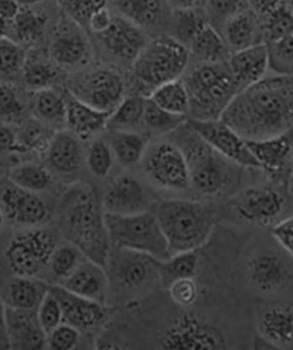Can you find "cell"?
<instances>
[{
    "instance_id": "cell-1",
    "label": "cell",
    "mask_w": 293,
    "mask_h": 350,
    "mask_svg": "<svg viewBox=\"0 0 293 350\" xmlns=\"http://www.w3.org/2000/svg\"><path fill=\"white\" fill-rule=\"evenodd\" d=\"M220 120L247 140L288 133L293 126V76L263 78L242 90Z\"/></svg>"
},
{
    "instance_id": "cell-2",
    "label": "cell",
    "mask_w": 293,
    "mask_h": 350,
    "mask_svg": "<svg viewBox=\"0 0 293 350\" xmlns=\"http://www.w3.org/2000/svg\"><path fill=\"white\" fill-rule=\"evenodd\" d=\"M65 233L89 260L105 267L112 246L102 202L89 187L68 193L64 215Z\"/></svg>"
},
{
    "instance_id": "cell-3",
    "label": "cell",
    "mask_w": 293,
    "mask_h": 350,
    "mask_svg": "<svg viewBox=\"0 0 293 350\" xmlns=\"http://www.w3.org/2000/svg\"><path fill=\"white\" fill-rule=\"evenodd\" d=\"M155 215L166 237L171 256L196 251L203 246L216 221L210 206L188 200H165L159 203Z\"/></svg>"
},
{
    "instance_id": "cell-4",
    "label": "cell",
    "mask_w": 293,
    "mask_h": 350,
    "mask_svg": "<svg viewBox=\"0 0 293 350\" xmlns=\"http://www.w3.org/2000/svg\"><path fill=\"white\" fill-rule=\"evenodd\" d=\"M111 246L143 253L157 260L171 257L169 245L155 214L120 215L105 213Z\"/></svg>"
},
{
    "instance_id": "cell-5",
    "label": "cell",
    "mask_w": 293,
    "mask_h": 350,
    "mask_svg": "<svg viewBox=\"0 0 293 350\" xmlns=\"http://www.w3.org/2000/svg\"><path fill=\"white\" fill-rule=\"evenodd\" d=\"M189 62L187 46L174 38H159L146 44L133 62V72L140 85L151 94L162 84L179 79Z\"/></svg>"
},
{
    "instance_id": "cell-6",
    "label": "cell",
    "mask_w": 293,
    "mask_h": 350,
    "mask_svg": "<svg viewBox=\"0 0 293 350\" xmlns=\"http://www.w3.org/2000/svg\"><path fill=\"white\" fill-rule=\"evenodd\" d=\"M57 243L51 231L42 228H23L5 249V260L14 275L36 278L49 267Z\"/></svg>"
},
{
    "instance_id": "cell-7",
    "label": "cell",
    "mask_w": 293,
    "mask_h": 350,
    "mask_svg": "<svg viewBox=\"0 0 293 350\" xmlns=\"http://www.w3.org/2000/svg\"><path fill=\"white\" fill-rule=\"evenodd\" d=\"M201 140L183 151L188 165L190 184L202 195H218L231 183L232 170L229 159Z\"/></svg>"
},
{
    "instance_id": "cell-8",
    "label": "cell",
    "mask_w": 293,
    "mask_h": 350,
    "mask_svg": "<svg viewBox=\"0 0 293 350\" xmlns=\"http://www.w3.org/2000/svg\"><path fill=\"white\" fill-rule=\"evenodd\" d=\"M164 349H226L227 336L213 323L183 314L170 323L158 342Z\"/></svg>"
},
{
    "instance_id": "cell-9",
    "label": "cell",
    "mask_w": 293,
    "mask_h": 350,
    "mask_svg": "<svg viewBox=\"0 0 293 350\" xmlns=\"http://www.w3.org/2000/svg\"><path fill=\"white\" fill-rule=\"evenodd\" d=\"M246 273L249 283L260 295H276L292 282L293 262L276 250L262 248L249 256Z\"/></svg>"
},
{
    "instance_id": "cell-10",
    "label": "cell",
    "mask_w": 293,
    "mask_h": 350,
    "mask_svg": "<svg viewBox=\"0 0 293 350\" xmlns=\"http://www.w3.org/2000/svg\"><path fill=\"white\" fill-rule=\"evenodd\" d=\"M144 170L159 186L174 191L190 185L188 165L183 150L170 143H159L146 153Z\"/></svg>"
},
{
    "instance_id": "cell-11",
    "label": "cell",
    "mask_w": 293,
    "mask_h": 350,
    "mask_svg": "<svg viewBox=\"0 0 293 350\" xmlns=\"http://www.w3.org/2000/svg\"><path fill=\"white\" fill-rule=\"evenodd\" d=\"M189 126L207 145L233 163L260 168L246 140L223 121L190 120Z\"/></svg>"
},
{
    "instance_id": "cell-12",
    "label": "cell",
    "mask_w": 293,
    "mask_h": 350,
    "mask_svg": "<svg viewBox=\"0 0 293 350\" xmlns=\"http://www.w3.org/2000/svg\"><path fill=\"white\" fill-rule=\"evenodd\" d=\"M231 205L243 220L258 226H273L285 209V199L272 187H253L233 197Z\"/></svg>"
},
{
    "instance_id": "cell-13",
    "label": "cell",
    "mask_w": 293,
    "mask_h": 350,
    "mask_svg": "<svg viewBox=\"0 0 293 350\" xmlns=\"http://www.w3.org/2000/svg\"><path fill=\"white\" fill-rule=\"evenodd\" d=\"M123 92L124 83L120 75L99 68L80 79L73 96L99 111L112 113L123 101Z\"/></svg>"
},
{
    "instance_id": "cell-14",
    "label": "cell",
    "mask_w": 293,
    "mask_h": 350,
    "mask_svg": "<svg viewBox=\"0 0 293 350\" xmlns=\"http://www.w3.org/2000/svg\"><path fill=\"white\" fill-rule=\"evenodd\" d=\"M241 92L230 70L208 85L188 92L192 120H219L235 96Z\"/></svg>"
},
{
    "instance_id": "cell-15",
    "label": "cell",
    "mask_w": 293,
    "mask_h": 350,
    "mask_svg": "<svg viewBox=\"0 0 293 350\" xmlns=\"http://www.w3.org/2000/svg\"><path fill=\"white\" fill-rule=\"evenodd\" d=\"M0 206L5 218L21 228L39 226L49 215L48 206L38 193L27 191L12 183L3 189Z\"/></svg>"
},
{
    "instance_id": "cell-16",
    "label": "cell",
    "mask_w": 293,
    "mask_h": 350,
    "mask_svg": "<svg viewBox=\"0 0 293 350\" xmlns=\"http://www.w3.org/2000/svg\"><path fill=\"white\" fill-rule=\"evenodd\" d=\"M98 36L112 55L132 64L148 44L142 28L123 16H114L107 29Z\"/></svg>"
},
{
    "instance_id": "cell-17",
    "label": "cell",
    "mask_w": 293,
    "mask_h": 350,
    "mask_svg": "<svg viewBox=\"0 0 293 350\" xmlns=\"http://www.w3.org/2000/svg\"><path fill=\"white\" fill-rule=\"evenodd\" d=\"M258 336L271 348H293V308L283 303H269L257 314Z\"/></svg>"
},
{
    "instance_id": "cell-18",
    "label": "cell",
    "mask_w": 293,
    "mask_h": 350,
    "mask_svg": "<svg viewBox=\"0 0 293 350\" xmlns=\"http://www.w3.org/2000/svg\"><path fill=\"white\" fill-rule=\"evenodd\" d=\"M49 291L60 303L64 323L79 331L92 329L107 317L105 305L101 303L75 295L61 284H49Z\"/></svg>"
},
{
    "instance_id": "cell-19",
    "label": "cell",
    "mask_w": 293,
    "mask_h": 350,
    "mask_svg": "<svg viewBox=\"0 0 293 350\" xmlns=\"http://www.w3.org/2000/svg\"><path fill=\"white\" fill-rule=\"evenodd\" d=\"M6 336L12 349L46 348L47 336L40 327L37 309L25 310L3 306Z\"/></svg>"
},
{
    "instance_id": "cell-20",
    "label": "cell",
    "mask_w": 293,
    "mask_h": 350,
    "mask_svg": "<svg viewBox=\"0 0 293 350\" xmlns=\"http://www.w3.org/2000/svg\"><path fill=\"white\" fill-rule=\"evenodd\" d=\"M107 265L116 282L127 289L138 288L153 274L157 275L155 258L129 250L115 249L114 254L109 255Z\"/></svg>"
},
{
    "instance_id": "cell-21",
    "label": "cell",
    "mask_w": 293,
    "mask_h": 350,
    "mask_svg": "<svg viewBox=\"0 0 293 350\" xmlns=\"http://www.w3.org/2000/svg\"><path fill=\"white\" fill-rule=\"evenodd\" d=\"M148 205L144 187L136 178L124 175L108 187L102 200L105 213L129 215L146 211Z\"/></svg>"
},
{
    "instance_id": "cell-22",
    "label": "cell",
    "mask_w": 293,
    "mask_h": 350,
    "mask_svg": "<svg viewBox=\"0 0 293 350\" xmlns=\"http://www.w3.org/2000/svg\"><path fill=\"white\" fill-rule=\"evenodd\" d=\"M269 65V46L265 42L233 52L229 62V70L241 92L263 79Z\"/></svg>"
},
{
    "instance_id": "cell-23",
    "label": "cell",
    "mask_w": 293,
    "mask_h": 350,
    "mask_svg": "<svg viewBox=\"0 0 293 350\" xmlns=\"http://www.w3.org/2000/svg\"><path fill=\"white\" fill-rule=\"evenodd\" d=\"M65 289L84 298L105 305L108 279L105 267L84 258L76 270L60 284Z\"/></svg>"
},
{
    "instance_id": "cell-24",
    "label": "cell",
    "mask_w": 293,
    "mask_h": 350,
    "mask_svg": "<svg viewBox=\"0 0 293 350\" xmlns=\"http://www.w3.org/2000/svg\"><path fill=\"white\" fill-rule=\"evenodd\" d=\"M245 140L261 170L272 176L281 174L291 159L293 142L289 131L267 139Z\"/></svg>"
},
{
    "instance_id": "cell-25",
    "label": "cell",
    "mask_w": 293,
    "mask_h": 350,
    "mask_svg": "<svg viewBox=\"0 0 293 350\" xmlns=\"http://www.w3.org/2000/svg\"><path fill=\"white\" fill-rule=\"evenodd\" d=\"M48 290L49 284L36 278L14 275L0 291V301L3 306L34 310L38 308Z\"/></svg>"
},
{
    "instance_id": "cell-26",
    "label": "cell",
    "mask_w": 293,
    "mask_h": 350,
    "mask_svg": "<svg viewBox=\"0 0 293 350\" xmlns=\"http://www.w3.org/2000/svg\"><path fill=\"white\" fill-rule=\"evenodd\" d=\"M79 139L70 130L53 134L46 151L53 170L61 174H71L79 170L83 156Z\"/></svg>"
},
{
    "instance_id": "cell-27",
    "label": "cell",
    "mask_w": 293,
    "mask_h": 350,
    "mask_svg": "<svg viewBox=\"0 0 293 350\" xmlns=\"http://www.w3.org/2000/svg\"><path fill=\"white\" fill-rule=\"evenodd\" d=\"M111 114L92 107L76 96L66 99L65 124L81 139H88L105 127Z\"/></svg>"
},
{
    "instance_id": "cell-28",
    "label": "cell",
    "mask_w": 293,
    "mask_h": 350,
    "mask_svg": "<svg viewBox=\"0 0 293 350\" xmlns=\"http://www.w3.org/2000/svg\"><path fill=\"white\" fill-rule=\"evenodd\" d=\"M257 16L253 11L245 9L224 25L226 42L233 52L264 43V26Z\"/></svg>"
},
{
    "instance_id": "cell-29",
    "label": "cell",
    "mask_w": 293,
    "mask_h": 350,
    "mask_svg": "<svg viewBox=\"0 0 293 350\" xmlns=\"http://www.w3.org/2000/svg\"><path fill=\"white\" fill-rule=\"evenodd\" d=\"M49 53L55 64L62 67H75L86 60L88 45L79 30L65 27L55 34Z\"/></svg>"
},
{
    "instance_id": "cell-30",
    "label": "cell",
    "mask_w": 293,
    "mask_h": 350,
    "mask_svg": "<svg viewBox=\"0 0 293 350\" xmlns=\"http://www.w3.org/2000/svg\"><path fill=\"white\" fill-rule=\"evenodd\" d=\"M121 16L142 29L159 27L165 17L164 0H118Z\"/></svg>"
},
{
    "instance_id": "cell-31",
    "label": "cell",
    "mask_w": 293,
    "mask_h": 350,
    "mask_svg": "<svg viewBox=\"0 0 293 350\" xmlns=\"http://www.w3.org/2000/svg\"><path fill=\"white\" fill-rule=\"evenodd\" d=\"M157 278L164 288L176 281L195 278L199 267V257L195 251L177 253L166 260L155 259Z\"/></svg>"
},
{
    "instance_id": "cell-32",
    "label": "cell",
    "mask_w": 293,
    "mask_h": 350,
    "mask_svg": "<svg viewBox=\"0 0 293 350\" xmlns=\"http://www.w3.org/2000/svg\"><path fill=\"white\" fill-rule=\"evenodd\" d=\"M109 146L121 165L131 167L144 157L148 140L136 131H116L112 134Z\"/></svg>"
},
{
    "instance_id": "cell-33",
    "label": "cell",
    "mask_w": 293,
    "mask_h": 350,
    "mask_svg": "<svg viewBox=\"0 0 293 350\" xmlns=\"http://www.w3.org/2000/svg\"><path fill=\"white\" fill-rule=\"evenodd\" d=\"M12 185L33 193L45 191L52 183V175L44 165L24 162L12 167L8 173Z\"/></svg>"
},
{
    "instance_id": "cell-34",
    "label": "cell",
    "mask_w": 293,
    "mask_h": 350,
    "mask_svg": "<svg viewBox=\"0 0 293 350\" xmlns=\"http://www.w3.org/2000/svg\"><path fill=\"white\" fill-rule=\"evenodd\" d=\"M149 98L170 113L186 116L189 112V94L180 78L155 88Z\"/></svg>"
},
{
    "instance_id": "cell-35",
    "label": "cell",
    "mask_w": 293,
    "mask_h": 350,
    "mask_svg": "<svg viewBox=\"0 0 293 350\" xmlns=\"http://www.w3.org/2000/svg\"><path fill=\"white\" fill-rule=\"evenodd\" d=\"M189 46L193 54L205 64H217L226 52L225 42L210 24L194 37Z\"/></svg>"
},
{
    "instance_id": "cell-36",
    "label": "cell",
    "mask_w": 293,
    "mask_h": 350,
    "mask_svg": "<svg viewBox=\"0 0 293 350\" xmlns=\"http://www.w3.org/2000/svg\"><path fill=\"white\" fill-rule=\"evenodd\" d=\"M207 24V15L201 8L174 10V39L186 46H189Z\"/></svg>"
},
{
    "instance_id": "cell-37",
    "label": "cell",
    "mask_w": 293,
    "mask_h": 350,
    "mask_svg": "<svg viewBox=\"0 0 293 350\" xmlns=\"http://www.w3.org/2000/svg\"><path fill=\"white\" fill-rule=\"evenodd\" d=\"M146 98L142 96H130L123 100L109 118V126L116 131H132L142 124Z\"/></svg>"
},
{
    "instance_id": "cell-38",
    "label": "cell",
    "mask_w": 293,
    "mask_h": 350,
    "mask_svg": "<svg viewBox=\"0 0 293 350\" xmlns=\"http://www.w3.org/2000/svg\"><path fill=\"white\" fill-rule=\"evenodd\" d=\"M34 108L43 120L54 124L65 123L66 99L51 88L36 90Z\"/></svg>"
},
{
    "instance_id": "cell-39",
    "label": "cell",
    "mask_w": 293,
    "mask_h": 350,
    "mask_svg": "<svg viewBox=\"0 0 293 350\" xmlns=\"http://www.w3.org/2000/svg\"><path fill=\"white\" fill-rule=\"evenodd\" d=\"M21 71L25 82L36 90L51 88L58 77L55 66L40 59L38 55H27Z\"/></svg>"
},
{
    "instance_id": "cell-40",
    "label": "cell",
    "mask_w": 293,
    "mask_h": 350,
    "mask_svg": "<svg viewBox=\"0 0 293 350\" xmlns=\"http://www.w3.org/2000/svg\"><path fill=\"white\" fill-rule=\"evenodd\" d=\"M186 120V116L170 113L153 102L151 98H146L142 124L152 133H170L182 126Z\"/></svg>"
},
{
    "instance_id": "cell-41",
    "label": "cell",
    "mask_w": 293,
    "mask_h": 350,
    "mask_svg": "<svg viewBox=\"0 0 293 350\" xmlns=\"http://www.w3.org/2000/svg\"><path fill=\"white\" fill-rule=\"evenodd\" d=\"M47 18L34 12L29 6H21L16 18L12 22L17 38L24 43L36 42L44 31Z\"/></svg>"
},
{
    "instance_id": "cell-42",
    "label": "cell",
    "mask_w": 293,
    "mask_h": 350,
    "mask_svg": "<svg viewBox=\"0 0 293 350\" xmlns=\"http://www.w3.org/2000/svg\"><path fill=\"white\" fill-rule=\"evenodd\" d=\"M84 255L76 246L68 245L57 246L51 256L49 267L52 273L59 280H64L73 273L84 260Z\"/></svg>"
},
{
    "instance_id": "cell-43",
    "label": "cell",
    "mask_w": 293,
    "mask_h": 350,
    "mask_svg": "<svg viewBox=\"0 0 293 350\" xmlns=\"http://www.w3.org/2000/svg\"><path fill=\"white\" fill-rule=\"evenodd\" d=\"M264 30L267 43L275 42L293 33V14L289 6L281 3L268 14Z\"/></svg>"
},
{
    "instance_id": "cell-44",
    "label": "cell",
    "mask_w": 293,
    "mask_h": 350,
    "mask_svg": "<svg viewBox=\"0 0 293 350\" xmlns=\"http://www.w3.org/2000/svg\"><path fill=\"white\" fill-rule=\"evenodd\" d=\"M58 1L71 21L79 26L88 28L92 15L107 8L109 0H58Z\"/></svg>"
},
{
    "instance_id": "cell-45",
    "label": "cell",
    "mask_w": 293,
    "mask_h": 350,
    "mask_svg": "<svg viewBox=\"0 0 293 350\" xmlns=\"http://www.w3.org/2000/svg\"><path fill=\"white\" fill-rule=\"evenodd\" d=\"M27 55L26 50L14 40L0 38V73L10 76L23 70Z\"/></svg>"
},
{
    "instance_id": "cell-46",
    "label": "cell",
    "mask_w": 293,
    "mask_h": 350,
    "mask_svg": "<svg viewBox=\"0 0 293 350\" xmlns=\"http://www.w3.org/2000/svg\"><path fill=\"white\" fill-rule=\"evenodd\" d=\"M90 173L98 178L107 177L113 167V152L108 144L98 140L90 146L86 157Z\"/></svg>"
},
{
    "instance_id": "cell-47",
    "label": "cell",
    "mask_w": 293,
    "mask_h": 350,
    "mask_svg": "<svg viewBox=\"0 0 293 350\" xmlns=\"http://www.w3.org/2000/svg\"><path fill=\"white\" fill-rule=\"evenodd\" d=\"M37 317L46 336L64 323V314L60 303L49 290L37 308Z\"/></svg>"
},
{
    "instance_id": "cell-48",
    "label": "cell",
    "mask_w": 293,
    "mask_h": 350,
    "mask_svg": "<svg viewBox=\"0 0 293 350\" xmlns=\"http://www.w3.org/2000/svg\"><path fill=\"white\" fill-rule=\"evenodd\" d=\"M80 340V331L71 325L62 323L47 336L46 348L68 350L76 348Z\"/></svg>"
},
{
    "instance_id": "cell-49",
    "label": "cell",
    "mask_w": 293,
    "mask_h": 350,
    "mask_svg": "<svg viewBox=\"0 0 293 350\" xmlns=\"http://www.w3.org/2000/svg\"><path fill=\"white\" fill-rule=\"evenodd\" d=\"M246 0H207V15L214 21L223 22L245 10Z\"/></svg>"
},
{
    "instance_id": "cell-50",
    "label": "cell",
    "mask_w": 293,
    "mask_h": 350,
    "mask_svg": "<svg viewBox=\"0 0 293 350\" xmlns=\"http://www.w3.org/2000/svg\"><path fill=\"white\" fill-rule=\"evenodd\" d=\"M23 111V105L16 89L12 84L0 81V117L17 118Z\"/></svg>"
},
{
    "instance_id": "cell-51",
    "label": "cell",
    "mask_w": 293,
    "mask_h": 350,
    "mask_svg": "<svg viewBox=\"0 0 293 350\" xmlns=\"http://www.w3.org/2000/svg\"><path fill=\"white\" fill-rule=\"evenodd\" d=\"M173 301L177 305L188 306L194 304L199 295V287L194 278L176 281L168 288Z\"/></svg>"
},
{
    "instance_id": "cell-52",
    "label": "cell",
    "mask_w": 293,
    "mask_h": 350,
    "mask_svg": "<svg viewBox=\"0 0 293 350\" xmlns=\"http://www.w3.org/2000/svg\"><path fill=\"white\" fill-rule=\"evenodd\" d=\"M267 45L269 46L270 61H274L277 68L281 66L293 67V33Z\"/></svg>"
},
{
    "instance_id": "cell-53",
    "label": "cell",
    "mask_w": 293,
    "mask_h": 350,
    "mask_svg": "<svg viewBox=\"0 0 293 350\" xmlns=\"http://www.w3.org/2000/svg\"><path fill=\"white\" fill-rule=\"evenodd\" d=\"M270 232L293 261V215L273 225Z\"/></svg>"
},
{
    "instance_id": "cell-54",
    "label": "cell",
    "mask_w": 293,
    "mask_h": 350,
    "mask_svg": "<svg viewBox=\"0 0 293 350\" xmlns=\"http://www.w3.org/2000/svg\"><path fill=\"white\" fill-rule=\"evenodd\" d=\"M18 133L5 122L0 121V153L15 152Z\"/></svg>"
},
{
    "instance_id": "cell-55",
    "label": "cell",
    "mask_w": 293,
    "mask_h": 350,
    "mask_svg": "<svg viewBox=\"0 0 293 350\" xmlns=\"http://www.w3.org/2000/svg\"><path fill=\"white\" fill-rule=\"evenodd\" d=\"M113 17L107 8H103L92 15L90 18L88 28L92 33H101L110 26Z\"/></svg>"
},
{
    "instance_id": "cell-56",
    "label": "cell",
    "mask_w": 293,
    "mask_h": 350,
    "mask_svg": "<svg viewBox=\"0 0 293 350\" xmlns=\"http://www.w3.org/2000/svg\"><path fill=\"white\" fill-rule=\"evenodd\" d=\"M252 11L257 15L267 16L282 3V0H247Z\"/></svg>"
},
{
    "instance_id": "cell-57",
    "label": "cell",
    "mask_w": 293,
    "mask_h": 350,
    "mask_svg": "<svg viewBox=\"0 0 293 350\" xmlns=\"http://www.w3.org/2000/svg\"><path fill=\"white\" fill-rule=\"evenodd\" d=\"M21 8V5L18 4L17 0H0V16L8 23L14 21Z\"/></svg>"
},
{
    "instance_id": "cell-58",
    "label": "cell",
    "mask_w": 293,
    "mask_h": 350,
    "mask_svg": "<svg viewBox=\"0 0 293 350\" xmlns=\"http://www.w3.org/2000/svg\"><path fill=\"white\" fill-rule=\"evenodd\" d=\"M205 0H167L173 10H191L201 8Z\"/></svg>"
},
{
    "instance_id": "cell-59",
    "label": "cell",
    "mask_w": 293,
    "mask_h": 350,
    "mask_svg": "<svg viewBox=\"0 0 293 350\" xmlns=\"http://www.w3.org/2000/svg\"><path fill=\"white\" fill-rule=\"evenodd\" d=\"M49 1V0H17L18 4L21 6H31L40 4V3Z\"/></svg>"
},
{
    "instance_id": "cell-60",
    "label": "cell",
    "mask_w": 293,
    "mask_h": 350,
    "mask_svg": "<svg viewBox=\"0 0 293 350\" xmlns=\"http://www.w3.org/2000/svg\"><path fill=\"white\" fill-rule=\"evenodd\" d=\"M8 22L0 16V38H3V37L6 36V32H8Z\"/></svg>"
},
{
    "instance_id": "cell-61",
    "label": "cell",
    "mask_w": 293,
    "mask_h": 350,
    "mask_svg": "<svg viewBox=\"0 0 293 350\" xmlns=\"http://www.w3.org/2000/svg\"><path fill=\"white\" fill-rule=\"evenodd\" d=\"M5 219L4 211H3L1 206H0V230L3 229V227H4Z\"/></svg>"
},
{
    "instance_id": "cell-62",
    "label": "cell",
    "mask_w": 293,
    "mask_h": 350,
    "mask_svg": "<svg viewBox=\"0 0 293 350\" xmlns=\"http://www.w3.org/2000/svg\"><path fill=\"white\" fill-rule=\"evenodd\" d=\"M290 161H291L292 170V173H293V146H292V153H291V159H290Z\"/></svg>"
},
{
    "instance_id": "cell-63",
    "label": "cell",
    "mask_w": 293,
    "mask_h": 350,
    "mask_svg": "<svg viewBox=\"0 0 293 350\" xmlns=\"http://www.w3.org/2000/svg\"><path fill=\"white\" fill-rule=\"evenodd\" d=\"M289 8L291 9V11L293 14V0H289Z\"/></svg>"
}]
</instances>
